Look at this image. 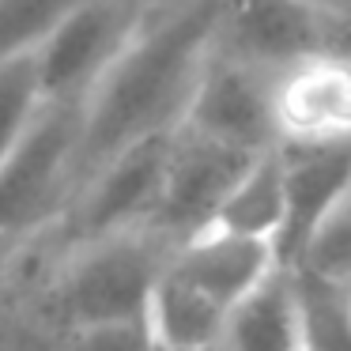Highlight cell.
I'll return each mask as SVG.
<instances>
[{"instance_id":"1","label":"cell","mask_w":351,"mask_h":351,"mask_svg":"<svg viewBox=\"0 0 351 351\" xmlns=\"http://www.w3.org/2000/svg\"><path fill=\"white\" fill-rule=\"evenodd\" d=\"M219 0H152L132 42L80 106L76 185L125 147L178 132L200 80Z\"/></svg>"},{"instance_id":"2","label":"cell","mask_w":351,"mask_h":351,"mask_svg":"<svg viewBox=\"0 0 351 351\" xmlns=\"http://www.w3.org/2000/svg\"><path fill=\"white\" fill-rule=\"evenodd\" d=\"M80 110L46 106L0 167V261L61 223L76 189Z\"/></svg>"},{"instance_id":"3","label":"cell","mask_w":351,"mask_h":351,"mask_svg":"<svg viewBox=\"0 0 351 351\" xmlns=\"http://www.w3.org/2000/svg\"><path fill=\"white\" fill-rule=\"evenodd\" d=\"M152 0H91L31 53L46 106L80 110L106 69L132 42Z\"/></svg>"},{"instance_id":"4","label":"cell","mask_w":351,"mask_h":351,"mask_svg":"<svg viewBox=\"0 0 351 351\" xmlns=\"http://www.w3.org/2000/svg\"><path fill=\"white\" fill-rule=\"evenodd\" d=\"M170 136L132 144L102 167H95L87 178H80L61 223L53 227L57 242L80 245L95 242V238L125 234V230H147L155 204H159Z\"/></svg>"},{"instance_id":"5","label":"cell","mask_w":351,"mask_h":351,"mask_svg":"<svg viewBox=\"0 0 351 351\" xmlns=\"http://www.w3.org/2000/svg\"><path fill=\"white\" fill-rule=\"evenodd\" d=\"M336 34L340 27L310 12L302 0H219L212 53L276 76L313 53L343 49Z\"/></svg>"},{"instance_id":"6","label":"cell","mask_w":351,"mask_h":351,"mask_svg":"<svg viewBox=\"0 0 351 351\" xmlns=\"http://www.w3.org/2000/svg\"><path fill=\"white\" fill-rule=\"evenodd\" d=\"M253 159L257 155L234 152V147L212 144V140H200L193 132L178 129L170 136L167 170H162V185H159V204H155V215L147 223V230L159 234L170 250L189 242L200 230H208L215 212L227 200V193L250 170Z\"/></svg>"},{"instance_id":"7","label":"cell","mask_w":351,"mask_h":351,"mask_svg":"<svg viewBox=\"0 0 351 351\" xmlns=\"http://www.w3.org/2000/svg\"><path fill=\"white\" fill-rule=\"evenodd\" d=\"M276 147L351 144V53L325 49L272 76Z\"/></svg>"},{"instance_id":"8","label":"cell","mask_w":351,"mask_h":351,"mask_svg":"<svg viewBox=\"0 0 351 351\" xmlns=\"http://www.w3.org/2000/svg\"><path fill=\"white\" fill-rule=\"evenodd\" d=\"M178 129L234 152H272V76L208 53Z\"/></svg>"},{"instance_id":"9","label":"cell","mask_w":351,"mask_h":351,"mask_svg":"<svg viewBox=\"0 0 351 351\" xmlns=\"http://www.w3.org/2000/svg\"><path fill=\"white\" fill-rule=\"evenodd\" d=\"M283 167V227L276 238L280 268H298L306 245L351 197V144L276 147Z\"/></svg>"},{"instance_id":"10","label":"cell","mask_w":351,"mask_h":351,"mask_svg":"<svg viewBox=\"0 0 351 351\" xmlns=\"http://www.w3.org/2000/svg\"><path fill=\"white\" fill-rule=\"evenodd\" d=\"M167 265L230 313L253 287H261L280 268V257L268 242L223 234V230H200L189 242L170 250Z\"/></svg>"},{"instance_id":"11","label":"cell","mask_w":351,"mask_h":351,"mask_svg":"<svg viewBox=\"0 0 351 351\" xmlns=\"http://www.w3.org/2000/svg\"><path fill=\"white\" fill-rule=\"evenodd\" d=\"M227 310L185 283L174 268H162L144 310V328L155 351H219Z\"/></svg>"},{"instance_id":"12","label":"cell","mask_w":351,"mask_h":351,"mask_svg":"<svg viewBox=\"0 0 351 351\" xmlns=\"http://www.w3.org/2000/svg\"><path fill=\"white\" fill-rule=\"evenodd\" d=\"M219 351H302L295 272L276 268L227 313Z\"/></svg>"},{"instance_id":"13","label":"cell","mask_w":351,"mask_h":351,"mask_svg":"<svg viewBox=\"0 0 351 351\" xmlns=\"http://www.w3.org/2000/svg\"><path fill=\"white\" fill-rule=\"evenodd\" d=\"M283 227V167L280 152H265L250 162L234 189L227 193L223 208L215 212L208 230H223V234L253 238V242H268L276 250V238Z\"/></svg>"},{"instance_id":"14","label":"cell","mask_w":351,"mask_h":351,"mask_svg":"<svg viewBox=\"0 0 351 351\" xmlns=\"http://www.w3.org/2000/svg\"><path fill=\"white\" fill-rule=\"evenodd\" d=\"M302 351H351V310L336 280L295 272Z\"/></svg>"},{"instance_id":"15","label":"cell","mask_w":351,"mask_h":351,"mask_svg":"<svg viewBox=\"0 0 351 351\" xmlns=\"http://www.w3.org/2000/svg\"><path fill=\"white\" fill-rule=\"evenodd\" d=\"M84 4L91 0H0V64L31 57Z\"/></svg>"},{"instance_id":"16","label":"cell","mask_w":351,"mask_h":351,"mask_svg":"<svg viewBox=\"0 0 351 351\" xmlns=\"http://www.w3.org/2000/svg\"><path fill=\"white\" fill-rule=\"evenodd\" d=\"M42 110H46V102H42L31 57L0 64V167L27 140Z\"/></svg>"},{"instance_id":"17","label":"cell","mask_w":351,"mask_h":351,"mask_svg":"<svg viewBox=\"0 0 351 351\" xmlns=\"http://www.w3.org/2000/svg\"><path fill=\"white\" fill-rule=\"evenodd\" d=\"M53 351H155L144 321H121V325H95L69 332L53 343Z\"/></svg>"},{"instance_id":"18","label":"cell","mask_w":351,"mask_h":351,"mask_svg":"<svg viewBox=\"0 0 351 351\" xmlns=\"http://www.w3.org/2000/svg\"><path fill=\"white\" fill-rule=\"evenodd\" d=\"M310 12H317L321 19H328L332 27L351 23V0H302Z\"/></svg>"},{"instance_id":"19","label":"cell","mask_w":351,"mask_h":351,"mask_svg":"<svg viewBox=\"0 0 351 351\" xmlns=\"http://www.w3.org/2000/svg\"><path fill=\"white\" fill-rule=\"evenodd\" d=\"M340 287H343V298H348V310H351V272L340 280Z\"/></svg>"}]
</instances>
